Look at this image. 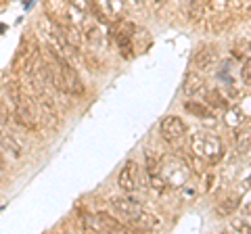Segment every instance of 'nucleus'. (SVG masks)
I'll return each mask as SVG.
<instances>
[{
    "instance_id": "bb28decb",
    "label": "nucleus",
    "mask_w": 251,
    "mask_h": 234,
    "mask_svg": "<svg viewBox=\"0 0 251 234\" xmlns=\"http://www.w3.org/2000/svg\"><path fill=\"white\" fill-rule=\"evenodd\" d=\"M155 2H157V4H159V2H163V0H155Z\"/></svg>"
},
{
    "instance_id": "f8f14e48",
    "label": "nucleus",
    "mask_w": 251,
    "mask_h": 234,
    "mask_svg": "<svg viewBox=\"0 0 251 234\" xmlns=\"http://www.w3.org/2000/svg\"><path fill=\"white\" fill-rule=\"evenodd\" d=\"M239 207H241V197H239V194H228V197L220 199L216 203L214 211H216L218 217H226V215H232Z\"/></svg>"
},
{
    "instance_id": "f03ea898",
    "label": "nucleus",
    "mask_w": 251,
    "mask_h": 234,
    "mask_svg": "<svg viewBox=\"0 0 251 234\" xmlns=\"http://www.w3.org/2000/svg\"><path fill=\"white\" fill-rule=\"evenodd\" d=\"M159 171L163 176L168 186H178L182 188L184 184L191 180V167L186 165V161L178 159V157H163L159 159Z\"/></svg>"
},
{
    "instance_id": "a878e982",
    "label": "nucleus",
    "mask_w": 251,
    "mask_h": 234,
    "mask_svg": "<svg viewBox=\"0 0 251 234\" xmlns=\"http://www.w3.org/2000/svg\"><path fill=\"white\" fill-rule=\"evenodd\" d=\"M130 2H134V4H140V2H143V0H130Z\"/></svg>"
},
{
    "instance_id": "5701e85b",
    "label": "nucleus",
    "mask_w": 251,
    "mask_h": 234,
    "mask_svg": "<svg viewBox=\"0 0 251 234\" xmlns=\"http://www.w3.org/2000/svg\"><path fill=\"white\" fill-rule=\"evenodd\" d=\"M243 188H251V174L245 178V180H243Z\"/></svg>"
},
{
    "instance_id": "4468645a",
    "label": "nucleus",
    "mask_w": 251,
    "mask_h": 234,
    "mask_svg": "<svg viewBox=\"0 0 251 234\" xmlns=\"http://www.w3.org/2000/svg\"><path fill=\"white\" fill-rule=\"evenodd\" d=\"M207 11H209L207 0H191V4H188V19L193 23H201L205 21Z\"/></svg>"
},
{
    "instance_id": "aec40b11",
    "label": "nucleus",
    "mask_w": 251,
    "mask_h": 234,
    "mask_svg": "<svg viewBox=\"0 0 251 234\" xmlns=\"http://www.w3.org/2000/svg\"><path fill=\"white\" fill-rule=\"evenodd\" d=\"M230 232H241V234H249L251 232V226L247 220H243V217H237V220H232L230 226H228Z\"/></svg>"
},
{
    "instance_id": "4be33fe9",
    "label": "nucleus",
    "mask_w": 251,
    "mask_h": 234,
    "mask_svg": "<svg viewBox=\"0 0 251 234\" xmlns=\"http://www.w3.org/2000/svg\"><path fill=\"white\" fill-rule=\"evenodd\" d=\"M243 213H245V215H251V197L245 201V205H243Z\"/></svg>"
},
{
    "instance_id": "dca6fc26",
    "label": "nucleus",
    "mask_w": 251,
    "mask_h": 234,
    "mask_svg": "<svg viewBox=\"0 0 251 234\" xmlns=\"http://www.w3.org/2000/svg\"><path fill=\"white\" fill-rule=\"evenodd\" d=\"M0 146H2L4 151H9L13 157H21V155H23L21 144H19L17 140H15L6 130H2V128H0Z\"/></svg>"
},
{
    "instance_id": "0eeeda50",
    "label": "nucleus",
    "mask_w": 251,
    "mask_h": 234,
    "mask_svg": "<svg viewBox=\"0 0 251 234\" xmlns=\"http://www.w3.org/2000/svg\"><path fill=\"white\" fill-rule=\"evenodd\" d=\"M117 184L126 192H134L140 188V167L136 161H126V165L120 169Z\"/></svg>"
},
{
    "instance_id": "9b49d317",
    "label": "nucleus",
    "mask_w": 251,
    "mask_h": 234,
    "mask_svg": "<svg viewBox=\"0 0 251 234\" xmlns=\"http://www.w3.org/2000/svg\"><path fill=\"white\" fill-rule=\"evenodd\" d=\"M97 224H99V230H107V232H130V226L122 222V220H115L113 215H109L105 211L97 213Z\"/></svg>"
},
{
    "instance_id": "ddd939ff",
    "label": "nucleus",
    "mask_w": 251,
    "mask_h": 234,
    "mask_svg": "<svg viewBox=\"0 0 251 234\" xmlns=\"http://www.w3.org/2000/svg\"><path fill=\"white\" fill-rule=\"evenodd\" d=\"M234 146H237V153H249L251 151V126H237L234 130Z\"/></svg>"
},
{
    "instance_id": "1a4fd4ad",
    "label": "nucleus",
    "mask_w": 251,
    "mask_h": 234,
    "mask_svg": "<svg viewBox=\"0 0 251 234\" xmlns=\"http://www.w3.org/2000/svg\"><path fill=\"white\" fill-rule=\"evenodd\" d=\"M232 23H234V17L228 13H214L211 17H205V29L211 34H224V32H228V29L232 27Z\"/></svg>"
},
{
    "instance_id": "f3484780",
    "label": "nucleus",
    "mask_w": 251,
    "mask_h": 234,
    "mask_svg": "<svg viewBox=\"0 0 251 234\" xmlns=\"http://www.w3.org/2000/svg\"><path fill=\"white\" fill-rule=\"evenodd\" d=\"M184 109L191 115L199 117V119H207V117H211V107L207 103H199V100H186Z\"/></svg>"
},
{
    "instance_id": "9d476101",
    "label": "nucleus",
    "mask_w": 251,
    "mask_h": 234,
    "mask_svg": "<svg viewBox=\"0 0 251 234\" xmlns=\"http://www.w3.org/2000/svg\"><path fill=\"white\" fill-rule=\"evenodd\" d=\"M136 32V25L130 21H120L117 25L113 27V34L111 38L117 42V46L120 48H126V46H132V36H134Z\"/></svg>"
},
{
    "instance_id": "cd10ccee",
    "label": "nucleus",
    "mask_w": 251,
    "mask_h": 234,
    "mask_svg": "<svg viewBox=\"0 0 251 234\" xmlns=\"http://www.w3.org/2000/svg\"><path fill=\"white\" fill-rule=\"evenodd\" d=\"M249 48H251V40H249Z\"/></svg>"
},
{
    "instance_id": "423d86ee",
    "label": "nucleus",
    "mask_w": 251,
    "mask_h": 234,
    "mask_svg": "<svg viewBox=\"0 0 251 234\" xmlns=\"http://www.w3.org/2000/svg\"><path fill=\"white\" fill-rule=\"evenodd\" d=\"M44 13L57 25H67L74 23L69 13H72V0H44Z\"/></svg>"
},
{
    "instance_id": "6e6552de",
    "label": "nucleus",
    "mask_w": 251,
    "mask_h": 234,
    "mask_svg": "<svg viewBox=\"0 0 251 234\" xmlns=\"http://www.w3.org/2000/svg\"><path fill=\"white\" fill-rule=\"evenodd\" d=\"M218 61V50H216V46L214 44H203L197 48V52L193 54V61H191V65L195 69H199V71H203V69H207L211 67Z\"/></svg>"
},
{
    "instance_id": "f257e3e1",
    "label": "nucleus",
    "mask_w": 251,
    "mask_h": 234,
    "mask_svg": "<svg viewBox=\"0 0 251 234\" xmlns=\"http://www.w3.org/2000/svg\"><path fill=\"white\" fill-rule=\"evenodd\" d=\"M191 151L197 159L214 165L222 159L224 149H222V140H220L216 134H209V132H197L191 138Z\"/></svg>"
},
{
    "instance_id": "b1692460",
    "label": "nucleus",
    "mask_w": 251,
    "mask_h": 234,
    "mask_svg": "<svg viewBox=\"0 0 251 234\" xmlns=\"http://www.w3.org/2000/svg\"><path fill=\"white\" fill-rule=\"evenodd\" d=\"M6 167V161H4V155H2V151H0V171H2Z\"/></svg>"
},
{
    "instance_id": "39448f33",
    "label": "nucleus",
    "mask_w": 251,
    "mask_h": 234,
    "mask_svg": "<svg viewBox=\"0 0 251 234\" xmlns=\"http://www.w3.org/2000/svg\"><path fill=\"white\" fill-rule=\"evenodd\" d=\"M159 134L166 142L176 144L186 134V123L180 119L178 115H168V117H163L161 123H159Z\"/></svg>"
},
{
    "instance_id": "20e7f679",
    "label": "nucleus",
    "mask_w": 251,
    "mask_h": 234,
    "mask_svg": "<svg viewBox=\"0 0 251 234\" xmlns=\"http://www.w3.org/2000/svg\"><path fill=\"white\" fill-rule=\"evenodd\" d=\"M111 207L122 217V222H126L128 226L134 224L138 220V215L143 213V205L134 197H111Z\"/></svg>"
},
{
    "instance_id": "a211bd4d",
    "label": "nucleus",
    "mask_w": 251,
    "mask_h": 234,
    "mask_svg": "<svg viewBox=\"0 0 251 234\" xmlns=\"http://www.w3.org/2000/svg\"><path fill=\"white\" fill-rule=\"evenodd\" d=\"M84 40L88 42L92 48H97V46H100L105 42V34L100 32L99 25H88L86 27V32H84Z\"/></svg>"
},
{
    "instance_id": "2eb2a0df",
    "label": "nucleus",
    "mask_w": 251,
    "mask_h": 234,
    "mask_svg": "<svg viewBox=\"0 0 251 234\" xmlns=\"http://www.w3.org/2000/svg\"><path fill=\"white\" fill-rule=\"evenodd\" d=\"M201 88H203V77H201L197 71L186 73L184 82H182V92H184V94H186V96H195Z\"/></svg>"
},
{
    "instance_id": "c85d7f7f",
    "label": "nucleus",
    "mask_w": 251,
    "mask_h": 234,
    "mask_svg": "<svg viewBox=\"0 0 251 234\" xmlns=\"http://www.w3.org/2000/svg\"><path fill=\"white\" fill-rule=\"evenodd\" d=\"M0 2H2V0H0Z\"/></svg>"
},
{
    "instance_id": "7ed1b4c3",
    "label": "nucleus",
    "mask_w": 251,
    "mask_h": 234,
    "mask_svg": "<svg viewBox=\"0 0 251 234\" xmlns=\"http://www.w3.org/2000/svg\"><path fill=\"white\" fill-rule=\"evenodd\" d=\"M52 59L59 67V73H61V82H63V88H65V94H72V96H82L84 94V84L80 80L77 71L72 67V63L61 57V54H54L52 52Z\"/></svg>"
},
{
    "instance_id": "6ab92c4d",
    "label": "nucleus",
    "mask_w": 251,
    "mask_h": 234,
    "mask_svg": "<svg viewBox=\"0 0 251 234\" xmlns=\"http://www.w3.org/2000/svg\"><path fill=\"white\" fill-rule=\"evenodd\" d=\"M205 103L211 109H228V100H226L218 90H207L205 92Z\"/></svg>"
},
{
    "instance_id": "393cba45",
    "label": "nucleus",
    "mask_w": 251,
    "mask_h": 234,
    "mask_svg": "<svg viewBox=\"0 0 251 234\" xmlns=\"http://www.w3.org/2000/svg\"><path fill=\"white\" fill-rule=\"evenodd\" d=\"M245 11H247V15H249V17H251V2L247 4V9H245Z\"/></svg>"
},
{
    "instance_id": "412c9836",
    "label": "nucleus",
    "mask_w": 251,
    "mask_h": 234,
    "mask_svg": "<svg viewBox=\"0 0 251 234\" xmlns=\"http://www.w3.org/2000/svg\"><path fill=\"white\" fill-rule=\"evenodd\" d=\"M241 80L245 86H251V59H247L241 67Z\"/></svg>"
}]
</instances>
